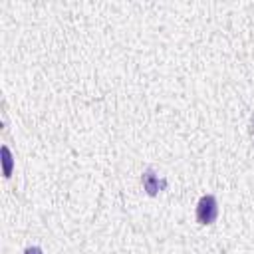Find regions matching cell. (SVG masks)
<instances>
[{
    "label": "cell",
    "mask_w": 254,
    "mask_h": 254,
    "mask_svg": "<svg viewBox=\"0 0 254 254\" xmlns=\"http://www.w3.org/2000/svg\"><path fill=\"white\" fill-rule=\"evenodd\" d=\"M196 222L202 226L212 224L218 218V200L214 194H202L196 202Z\"/></svg>",
    "instance_id": "obj_1"
},
{
    "label": "cell",
    "mask_w": 254,
    "mask_h": 254,
    "mask_svg": "<svg viewBox=\"0 0 254 254\" xmlns=\"http://www.w3.org/2000/svg\"><path fill=\"white\" fill-rule=\"evenodd\" d=\"M141 183H143V189H145V192H147L149 196H155V194H159L161 190L167 189V179H159V175H157L153 169L143 171Z\"/></svg>",
    "instance_id": "obj_2"
},
{
    "label": "cell",
    "mask_w": 254,
    "mask_h": 254,
    "mask_svg": "<svg viewBox=\"0 0 254 254\" xmlns=\"http://www.w3.org/2000/svg\"><path fill=\"white\" fill-rule=\"evenodd\" d=\"M24 254H44V250H42L40 246H28V248L24 250Z\"/></svg>",
    "instance_id": "obj_4"
},
{
    "label": "cell",
    "mask_w": 254,
    "mask_h": 254,
    "mask_svg": "<svg viewBox=\"0 0 254 254\" xmlns=\"http://www.w3.org/2000/svg\"><path fill=\"white\" fill-rule=\"evenodd\" d=\"M2 161H4V177H10L12 175V165H14V161H12V153H10V149L4 145L2 147Z\"/></svg>",
    "instance_id": "obj_3"
}]
</instances>
